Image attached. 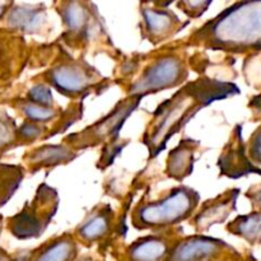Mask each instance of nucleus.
Here are the masks:
<instances>
[{"label":"nucleus","instance_id":"5","mask_svg":"<svg viewBox=\"0 0 261 261\" xmlns=\"http://www.w3.org/2000/svg\"><path fill=\"white\" fill-rule=\"evenodd\" d=\"M43 79L63 96L69 98L84 97L102 83V76L86 61L73 59L61 53L59 60L43 73Z\"/></svg>","mask_w":261,"mask_h":261},{"label":"nucleus","instance_id":"12","mask_svg":"<svg viewBox=\"0 0 261 261\" xmlns=\"http://www.w3.org/2000/svg\"><path fill=\"white\" fill-rule=\"evenodd\" d=\"M239 189H232L201 204L200 209L194 214L193 226L196 232H206L214 224H221L236 211Z\"/></svg>","mask_w":261,"mask_h":261},{"label":"nucleus","instance_id":"24","mask_svg":"<svg viewBox=\"0 0 261 261\" xmlns=\"http://www.w3.org/2000/svg\"><path fill=\"white\" fill-rule=\"evenodd\" d=\"M45 132V125L27 121L17 129V139L22 142H33L38 139Z\"/></svg>","mask_w":261,"mask_h":261},{"label":"nucleus","instance_id":"11","mask_svg":"<svg viewBox=\"0 0 261 261\" xmlns=\"http://www.w3.org/2000/svg\"><path fill=\"white\" fill-rule=\"evenodd\" d=\"M218 167L221 176H226L233 180L244 177L250 173H256L261 176V168L252 165L247 157L241 125H236L228 143L222 149L218 158Z\"/></svg>","mask_w":261,"mask_h":261},{"label":"nucleus","instance_id":"19","mask_svg":"<svg viewBox=\"0 0 261 261\" xmlns=\"http://www.w3.org/2000/svg\"><path fill=\"white\" fill-rule=\"evenodd\" d=\"M227 231L234 236L241 237L250 245L261 244V211L237 216L227 226Z\"/></svg>","mask_w":261,"mask_h":261},{"label":"nucleus","instance_id":"18","mask_svg":"<svg viewBox=\"0 0 261 261\" xmlns=\"http://www.w3.org/2000/svg\"><path fill=\"white\" fill-rule=\"evenodd\" d=\"M78 259V245L71 234L64 233L41 245L30 261H75Z\"/></svg>","mask_w":261,"mask_h":261},{"label":"nucleus","instance_id":"13","mask_svg":"<svg viewBox=\"0 0 261 261\" xmlns=\"http://www.w3.org/2000/svg\"><path fill=\"white\" fill-rule=\"evenodd\" d=\"M112 219H114V213L109 204L97 205L76 227L73 237L75 241L78 240L81 244L87 246L101 241L110 233Z\"/></svg>","mask_w":261,"mask_h":261},{"label":"nucleus","instance_id":"1","mask_svg":"<svg viewBox=\"0 0 261 261\" xmlns=\"http://www.w3.org/2000/svg\"><path fill=\"white\" fill-rule=\"evenodd\" d=\"M236 94H240V88L234 83L209 76H200L181 86L177 92L155 109L143 134L142 142L149 152L150 160L163 152L171 138L199 111Z\"/></svg>","mask_w":261,"mask_h":261},{"label":"nucleus","instance_id":"32","mask_svg":"<svg viewBox=\"0 0 261 261\" xmlns=\"http://www.w3.org/2000/svg\"><path fill=\"white\" fill-rule=\"evenodd\" d=\"M0 231H2V223H0Z\"/></svg>","mask_w":261,"mask_h":261},{"label":"nucleus","instance_id":"3","mask_svg":"<svg viewBox=\"0 0 261 261\" xmlns=\"http://www.w3.org/2000/svg\"><path fill=\"white\" fill-rule=\"evenodd\" d=\"M200 195L189 186H176L154 201L139 203L132 213V224L139 231H163L191 218Z\"/></svg>","mask_w":261,"mask_h":261},{"label":"nucleus","instance_id":"22","mask_svg":"<svg viewBox=\"0 0 261 261\" xmlns=\"http://www.w3.org/2000/svg\"><path fill=\"white\" fill-rule=\"evenodd\" d=\"M27 101L35 105L46 107H54V98L50 88L45 83H37L31 87L27 94Z\"/></svg>","mask_w":261,"mask_h":261},{"label":"nucleus","instance_id":"21","mask_svg":"<svg viewBox=\"0 0 261 261\" xmlns=\"http://www.w3.org/2000/svg\"><path fill=\"white\" fill-rule=\"evenodd\" d=\"M19 110L27 117L28 121L41 125H43L45 122L53 121L54 119L59 116L58 110L54 109V107L40 106V105H35L28 101L20 102Z\"/></svg>","mask_w":261,"mask_h":261},{"label":"nucleus","instance_id":"9","mask_svg":"<svg viewBox=\"0 0 261 261\" xmlns=\"http://www.w3.org/2000/svg\"><path fill=\"white\" fill-rule=\"evenodd\" d=\"M185 25L186 23L181 22V19L175 13L162 7L155 8L153 3L152 4L143 3L140 7L139 27L142 37L153 45H158L163 41L170 40Z\"/></svg>","mask_w":261,"mask_h":261},{"label":"nucleus","instance_id":"2","mask_svg":"<svg viewBox=\"0 0 261 261\" xmlns=\"http://www.w3.org/2000/svg\"><path fill=\"white\" fill-rule=\"evenodd\" d=\"M188 45L244 54L261 51V2H237L191 33Z\"/></svg>","mask_w":261,"mask_h":261},{"label":"nucleus","instance_id":"25","mask_svg":"<svg viewBox=\"0 0 261 261\" xmlns=\"http://www.w3.org/2000/svg\"><path fill=\"white\" fill-rule=\"evenodd\" d=\"M246 153L249 160L251 161L252 165L260 168L261 166V125L252 133L250 137L249 143H247Z\"/></svg>","mask_w":261,"mask_h":261},{"label":"nucleus","instance_id":"15","mask_svg":"<svg viewBox=\"0 0 261 261\" xmlns=\"http://www.w3.org/2000/svg\"><path fill=\"white\" fill-rule=\"evenodd\" d=\"M47 20L43 4L14 5L7 15V23L10 28L24 33H38L43 30Z\"/></svg>","mask_w":261,"mask_h":261},{"label":"nucleus","instance_id":"26","mask_svg":"<svg viewBox=\"0 0 261 261\" xmlns=\"http://www.w3.org/2000/svg\"><path fill=\"white\" fill-rule=\"evenodd\" d=\"M212 4L211 0L208 2H204V0H198V2H193V0H189V2H178L177 7L185 13L188 17L190 18H199L206 12V9L209 8V5Z\"/></svg>","mask_w":261,"mask_h":261},{"label":"nucleus","instance_id":"8","mask_svg":"<svg viewBox=\"0 0 261 261\" xmlns=\"http://www.w3.org/2000/svg\"><path fill=\"white\" fill-rule=\"evenodd\" d=\"M58 13L65 28L63 36L71 46L83 45L102 32V22L92 3H59Z\"/></svg>","mask_w":261,"mask_h":261},{"label":"nucleus","instance_id":"17","mask_svg":"<svg viewBox=\"0 0 261 261\" xmlns=\"http://www.w3.org/2000/svg\"><path fill=\"white\" fill-rule=\"evenodd\" d=\"M171 247L172 245L163 234H149L130 245L127 257L130 261H165Z\"/></svg>","mask_w":261,"mask_h":261},{"label":"nucleus","instance_id":"23","mask_svg":"<svg viewBox=\"0 0 261 261\" xmlns=\"http://www.w3.org/2000/svg\"><path fill=\"white\" fill-rule=\"evenodd\" d=\"M17 125L4 112H0V148L12 144L17 139Z\"/></svg>","mask_w":261,"mask_h":261},{"label":"nucleus","instance_id":"27","mask_svg":"<svg viewBox=\"0 0 261 261\" xmlns=\"http://www.w3.org/2000/svg\"><path fill=\"white\" fill-rule=\"evenodd\" d=\"M246 198H249L250 201L261 211V185L250 189L246 193Z\"/></svg>","mask_w":261,"mask_h":261},{"label":"nucleus","instance_id":"10","mask_svg":"<svg viewBox=\"0 0 261 261\" xmlns=\"http://www.w3.org/2000/svg\"><path fill=\"white\" fill-rule=\"evenodd\" d=\"M227 250L226 242L204 234H194L175 242L165 261H216Z\"/></svg>","mask_w":261,"mask_h":261},{"label":"nucleus","instance_id":"7","mask_svg":"<svg viewBox=\"0 0 261 261\" xmlns=\"http://www.w3.org/2000/svg\"><path fill=\"white\" fill-rule=\"evenodd\" d=\"M142 99V97L127 96L126 98L121 99L106 116L81 132L69 134L63 143L78 152L117 139L125 121L138 109Z\"/></svg>","mask_w":261,"mask_h":261},{"label":"nucleus","instance_id":"16","mask_svg":"<svg viewBox=\"0 0 261 261\" xmlns=\"http://www.w3.org/2000/svg\"><path fill=\"white\" fill-rule=\"evenodd\" d=\"M199 142L193 139H182L177 147L170 152L166 165V173L172 180L181 181L193 173L195 153L199 148Z\"/></svg>","mask_w":261,"mask_h":261},{"label":"nucleus","instance_id":"31","mask_svg":"<svg viewBox=\"0 0 261 261\" xmlns=\"http://www.w3.org/2000/svg\"><path fill=\"white\" fill-rule=\"evenodd\" d=\"M75 261H96V260H94L93 257L86 256V257H82V259H76Z\"/></svg>","mask_w":261,"mask_h":261},{"label":"nucleus","instance_id":"14","mask_svg":"<svg viewBox=\"0 0 261 261\" xmlns=\"http://www.w3.org/2000/svg\"><path fill=\"white\" fill-rule=\"evenodd\" d=\"M78 155L75 150L69 148L68 145L61 144H45L35 148L28 154H25L24 160L30 167L31 172H37L43 168H54L56 166L66 165L74 161Z\"/></svg>","mask_w":261,"mask_h":261},{"label":"nucleus","instance_id":"4","mask_svg":"<svg viewBox=\"0 0 261 261\" xmlns=\"http://www.w3.org/2000/svg\"><path fill=\"white\" fill-rule=\"evenodd\" d=\"M59 208V194L42 182L30 203L8 219L9 231L15 239L31 240L40 237L55 217Z\"/></svg>","mask_w":261,"mask_h":261},{"label":"nucleus","instance_id":"30","mask_svg":"<svg viewBox=\"0 0 261 261\" xmlns=\"http://www.w3.org/2000/svg\"><path fill=\"white\" fill-rule=\"evenodd\" d=\"M0 261H13L12 257L9 256V254L4 251V250L0 249Z\"/></svg>","mask_w":261,"mask_h":261},{"label":"nucleus","instance_id":"20","mask_svg":"<svg viewBox=\"0 0 261 261\" xmlns=\"http://www.w3.org/2000/svg\"><path fill=\"white\" fill-rule=\"evenodd\" d=\"M23 168L20 166L0 163V206L4 205L19 188L23 180Z\"/></svg>","mask_w":261,"mask_h":261},{"label":"nucleus","instance_id":"29","mask_svg":"<svg viewBox=\"0 0 261 261\" xmlns=\"http://www.w3.org/2000/svg\"><path fill=\"white\" fill-rule=\"evenodd\" d=\"M10 5H12L10 3H0V18L5 14V12L9 9Z\"/></svg>","mask_w":261,"mask_h":261},{"label":"nucleus","instance_id":"28","mask_svg":"<svg viewBox=\"0 0 261 261\" xmlns=\"http://www.w3.org/2000/svg\"><path fill=\"white\" fill-rule=\"evenodd\" d=\"M250 109L254 110L255 114H257L261 117V94H257L250 101Z\"/></svg>","mask_w":261,"mask_h":261},{"label":"nucleus","instance_id":"6","mask_svg":"<svg viewBox=\"0 0 261 261\" xmlns=\"http://www.w3.org/2000/svg\"><path fill=\"white\" fill-rule=\"evenodd\" d=\"M189 76L185 60L177 53H163L150 61L130 84L129 96L145 97L185 83Z\"/></svg>","mask_w":261,"mask_h":261}]
</instances>
